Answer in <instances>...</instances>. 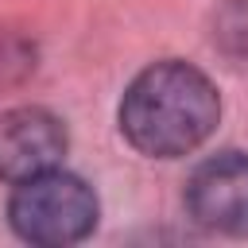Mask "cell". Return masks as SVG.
I'll list each match as a JSON object with an SVG mask.
<instances>
[{
  "mask_svg": "<svg viewBox=\"0 0 248 248\" xmlns=\"http://www.w3.org/2000/svg\"><path fill=\"white\" fill-rule=\"evenodd\" d=\"M120 136L147 159H178L209 140L221 120L217 85L182 58H163L132 78L120 97Z\"/></svg>",
  "mask_w": 248,
  "mask_h": 248,
  "instance_id": "cell-1",
  "label": "cell"
},
{
  "mask_svg": "<svg viewBox=\"0 0 248 248\" xmlns=\"http://www.w3.org/2000/svg\"><path fill=\"white\" fill-rule=\"evenodd\" d=\"M97 217H101L97 194L78 174L58 170V167L16 182V194L8 202V221L16 236H23L27 244H46V248L85 240L97 229Z\"/></svg>",
  "mask_w": 248,
  "mask_h": 248,
  "instance_id": "cell-2",
  "label": "cell"
},
{
  "mask_svg": "<svg viewBox=\"0 0 248 248\" xmlns=\"http://www.w3.org/2000/svg\"><path fill=\"white\" fill-rule=\"evenodd\" d=\"M190 217L221 236H248V151L205 159L186 182Z\"/></svg>",
  "mask_w": 248,
  "mask_h": 248,
  "instance_id": "cell-3",
  "label": "cell"
},
{
  "mask_svg": "<svg viewBox=\"0 0 248 248\" xmlns=\"http://www.w3.org/2000/svg\"><path fill=\"white\" fill-rule=\"evenodd\" d=\"M66 124L39 105H19L0 112V178L23 182L62 163L66 155Z\"/></svg>",
  "mask_w": 248,
  "mask_h": 248,
  "instance_id": "cell-4",
  "label": "cell"
},
{
  "mask_svg": "<svg viewBox=\"0 0 248 248\" xmlns=\"http://www.w3.org/2000/svg\"><path fill=\"white\" fill-rule=\"evenodd\" d=\"M217 39L225 50L248 58V0H229L217 16Z\"/></svg>",
  "mask_w": 248,
  "mask_h": 248,
  "instance_id": "cell-5",
  "label": "cell"
}]
</instances>
